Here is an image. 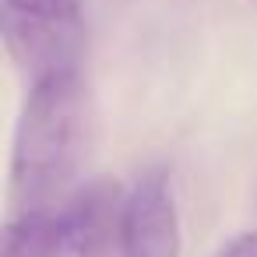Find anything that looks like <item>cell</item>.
Returning a JSON list of instances; mask_svg holds the SVG:
<instances>
[{
	"mask_svg": "<svg viewBox=\"0 0 257 257\" xmlns=\"http://www.w3.org/2000/svg\"><path fill=\"white\" fill-rule=\"evenodd\" d=\"M92 145L95 102L81 71H60L36 81L11 152V190L22 211L50 208L78 180Z\"/></svg>",
	"mask_w": 257,
	"mask_h": 257,
	"instance_id": "1",
	"label": "cell"
},
{
	"mask_svg": "<svg viewBox=\"0 0 257 257\" xmlns=\"http://www.w3.org/2000/svg\"><path fill=\"white\" fill-rule=\"evenodd\" d=\"M0 32L15 67L36 85L78 71L85 50V0H4Z\"/></svg>",
	"mask_w": 257,
	"mask_h": 257,
	"instance_id": "2",
	"label": "cell"
},
{
	"mask_svg": "<svg viewBox=\"0 0 257 257\" xmlns=\"http://www.w3.org/2000/svg\"><path fill=\"white\" fill-rule=\"evenodd\" d=\"M123 257H180V215L166 169H148L123 194Z\"/></svg>",
	"mask_w": 257,
	"mask_h": 257,
	"instance_id": "3",
	"label": "cell"
},
{
	"mask_svg": "<svg viewBox=\"0 0 257 257\" xmlns=\"http://www.w3.org/2000/svg\"><path fill=\"white\" fill-rule=\"evenodd\" d=\"M0 257H60L57 211H18L4 229V253Z\"/></svg>",
	"mask_w": 257,
	"mask_h": 257,
	"instance_id": "4",
	"label": "cell"
},
{
	"mask_svg": "<svg viewBox=\"0 0 257 257\" xmlns=\"http://www.w3.org/2000/svg\"><path fill=\"white\" fill-rule=\"evenodd\" d=\"M218 257H257V232H243L218 250Z\"/></svg>",
	"mask_w": 257,
	"mask_h": 257,
	"instance_id": "5",
	"label": "cell"
}]
</instances>
